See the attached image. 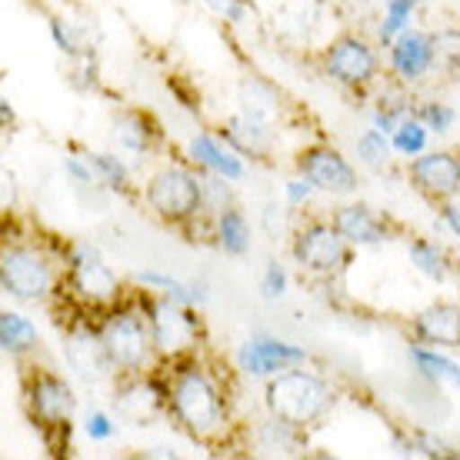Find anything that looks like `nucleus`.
I'll return each mask as SVG.
<instances>
[{"instance_id": "f257e3e1", "label": "nucleus", "mask_w": 460, "mask_h": 460, "mask_svg": "<svg viewBox=\"0 0 460 460\" xmlns=\"http://www.w3.org/2000/svg\"><path fill=\"white\" fill-rule=\"evenodd\" d=\"M331 407V387L307 370H284L267 384V411L277 420H288L294 427H307L321 420Z\"/></svg>"}, {"instance_id": "f03ea898", "label": "nucleus", "mask_w": 460, "mask_h": 460, "mask_svg": "<svg viewBox=\"0 0 460 460\" xmlns=\"http://www.w3.org/2000/svg\"><path fill=\"white\" fill-rule=\"evenodd\" d=\"M171 407L190 434H214L224 420L217 387L210 384V377L200 367L177 370V377L171 384Z\"/></svg>"}, {"instance_id": "7ed1b4c3", "label": "nucleus", "mask_w": 460, "mask_h": 460, "mask_svg": "<svg viewBox=\"0 0 460 460\" xmlns=\"http://www.w3.org/2000/svg\"><path fill=\"white\" fill-rule=\"evenodd\" d=\"M104 344L107 354L114 360V367L120 370H140L147 364L150 344H154V331L150 323L134 311L114 314L111 321L104 323Z\"/></svg>"}, {"instance_id": "20e7f679", "label": "nucleus", "mask_w": 460, "mask_h": 460, "mask_svg": "<svg viewBox=\"0 0 460 460\" xmlns=\"http://www.w3.org/2000/svg\"><path fill=\"white\" fill-rule=\"evenodd\" d=\"M200 184H197V177H190L187 171L181 167H164L161 173H154L147 184V204L161 217L167 220H184L190 214L200 210Z\"/></svg>"}, {"instance_id": "39448f33", "label": "nucleus", "mask_w": 460, "mask_h": 460, "mask_svg": "<svg viewBox=\"0 0 460 460\" xmlns=\"http://www.w3.org/2000/svg\"><path fill=\"white\" fill-rule=\"evenodd\" d=\"M0 284L17 300H40L50 290V267L37 251L11 247L0 257Z\"/></svg>"}, {"instance_id": "423d86ee", "label": "nucleus", "mask_w": 460, "mask_h": 460, "mask_svg": "<svg viewBox=\"0 0 460 460\" xmlns=\"http://www.w3.org/2000/svg\"><path fill=\"white\" fill-rule=\"evenodd\" d=\"M294 257L304 270L314 274H334L347 264V241L344 234L331 224H311L297 234L294 241Z\"/></svg>"}, {"instance_id": "0eeeda50", "label": "nucleus", "mask_w": 460, "mask_h": 460, "mask_svg": "<svg viewBox=\"0 0 460 460\" xmlns=\"http://www.w3.org/2000/svg\"><path fill=\"white\" fill-rule=\"evenodd\" d=\"M150 331H154V344L164 354H184L197 344V321L181 307L177 297L157 300L150 307Z\"/></svg>"}, {"instance_id": "6e6552de", "label": "nucleus", "mask_w": 460, "mask_h": 460, "mask_svg": "<svg viewBox=\"0 0 460 460\" xmlns=\"http://www.w3.org/2000/svg\"><path fill=\"white\" fill-rule=\"evenodd\" d=\"M70 284L91 304H107V300H114L120 294L114 270L101 261V253L87 251V247L74 251V257H70Z\"/></svg>"}, {"instance_id": "1a4fd4ad", "label": "nucleus", "mask_w": 460, "mask_h": 460, "mask_svg": "<svg viewBox=\"0 0 460 460\" xmlns=\"http://www.w3.org/2000/svg\"><path fill=\"white\" fill-rule=\"evenodd\" d=\"M300 171L317 190L327 194H350L357 187L354 167L331 147H311L300 154Z\"/></svg>"}, {"instance_id": "9d476101", "label": "nucleus", "mask_w": 460, "mask_h": 460, "mask_svg": "<svg viewBox=\"0 0 460 460\" xmlns=\"http://www.w3.org/2000/svg\"><path fill=\"white\" fill-rule=\"evenodd\" d=\"M327 70H331V77H337L341 84H367L374 74H377V58H374V50H370L364 40H357V37H341L331 44L327 50Z\"/></svg>"}, {"instance_id": "9b49d317", "label": "nucleus", "mask_w": 460, "mask_h": 460, "mask_svg": "<svg viewBox=\"0 0 460 460\" xmlns=\"http://www.w3.org/2000/svg\"><path fill=\"white\" fill-rule=\"evenodd\" d=\"M237 360H241V370L257 374V377H267V374L288 370V367H294V364H304L307 354H304L300 347L274 341V337H251V341L241 347Z\"/></svg>"}, {"instance_id": "f8f14e48", "label": "nucleus", "mask_w": 460, "mask_h": 460, "mask_svg": "<svg viewBox=\"0 0 460 460\" xmlns=\"http://www.w3.org/2000/svg\"><path fill=\"white\" fill-rule=\"evenodd\" d=\"M411 177L414 184L430 197H454L460 194V161L454 154H444V150H434V154H424L411 164Z\"/></svg>"}, {"instance_id": "ddd939ff", "label": "nucleus", "mask_w": 460, "mask_h": 460, "mask_svg": "<svg viewBox=\"0 0 460 460\" xmlns=\"http://www.w3.org/2000/svg\"><path fill=\"white\" fill-rule=\"evenodd\" d=\"M64 357H67L70 370L84 380H101L114 367V360L107 354L104 334H93V331H74L64 344Z\"/></svg>"}, {"instance_id": "4468645a", "label": "nucleus", "mask_w": 460, "mask_h": 460, "mask_svg": "<svg viewBox=\"0 0 460 460\" xmlns=\"http://www.w3.org/2000/svg\"><path fill=\"white\" fill-rule=\"evenodd\" d=\"M31 411L47 427L67 424L70 411H74V391L54 374H40L31 384Z\"/></svg>"}, {"instance_id": "2eb2a0df", "label": "nucleus", "mask_w": 460, "mask_h": 460, "mask_svg": "<svg viewBox=\"0 0 460 460\" xmlns=\"http://www.w3.org/2000/svg\"><path fill=\"white\" fill-rule=\"evenodd\" d=\"M391 64L407 81L427 74V70L434 67V37L420 34V31H403V34H397L394 37Z\"/></svg>"}, {"instance_id": "dca6fc26", "label": "nucleus", "mask_w": 460, "mask_h": 460, "mask_svg": "<svg viewBox=\"0 0 460 460\" xmlns=\"http://www.w3.org/2000/svg\"><path fill=\"white\" fill-rule=\"evenodd\" d=\"M414 331L424 344L460 347V307L457 304H434L414 321Z\"/></svg>"}, {"instance_id": "f3484780", "label": "nucleus", "mask_w": 460, "mask_h": 460, "mask_svg": "<svg viewBox=\"0 0 460 460\" xmlns=\"http://www.w3.org/2000/svg\"><path fill=\"white\" fill-rule=\"evenodd\" d=\"M334 227L344 234L347 243H357V247H374V243L387 241L384 220H380L370 208H364V204H350V208L337 210Z\"/></svg>"}, {"instance_id": "a211bd4d", "label": "nucleus", "mask_w": 460, "mask_h": 460, "mask_svg": "<svg viewBox=\"0 0 460 460\" xmlns=\"http://www.w3.org/2000/svg\"><path fill=\"white\" fill-rule=\"evenodd\" d=\"M117 403V414L127 417V420H134V424H147L150 417L161 414L164 407V394L147 384V380H134V384H127L120 387L114 397Z\"/></svg>"}, {"instance_id": "6ab92c4d", "label": "nucleus", "mask_w": 460, "mask_h": 460, "mask_svg": "<svg viewBox=\"0 0 460 460\" xmlns=\"http://www.w3.org/2000/svg\"><path fill=\"white\" fill-rule=\"evenodd\" d=\"M224 137H227L237 150L251 154V157L267 154V147H270V130H267V124L257 114L230 117L227 127H224Z\"/></svg>"}, {"instance_id": "aec40b11", "label": "nucleus", "mask_w": 460, "mask_h": 460, "mask_svg": "<svg viewBox=\"0 0 460 460\" xmlns=\"http://www.w3.org/2000/svg\"><path fill=\"white\" fill-rule=\"evenodd\" d=\"M190 154H194L204 167L217 171L220 177H227V181H241L243 177V164L237 161L234 154H227V150L220 147L214 137H208V134H200V137L190 140Z\"/></svg>"}, {"instance_id": "412c9836", "label": "nucleus", "mask_w": 460, "mask_h": 460, "mask_svg": "<svg viewBox=\"0 0 460 460\" xmlns=\"http://www.w3.org/2000/svg\"><path fill=\"white\" fill-rule=\"evenodd\" d=\"M37 344V331L34 323L21 317V314H0V347L7 350V354H23V350H31Z\"/></svg>"}, {"instance_id": "4be33fe9", "label": "nucleus", "mask_w": 460, "mask_h": 460, "mask_svg": "<svg viewBox=\"0 0 460 460\" xmlns=\"http://www.w3.org/2000/svg\"><path fill=\"white\" fill-rule=\"evenodd\" d=\"M217 241H220V247L227 253H234V257L247 253V247H251V227H247L243 214H237V210H220Z\"/></svg>"}, {"instance_id": "5701e85b", "label": "nucleus", "mask_w": 460, "mask_h": 460, "mask_svg": "<svg viewBox=\"0 0 460 460\" xmlns=\"http://www.w3.org/2000/svg\"><path fill=\"white\" fill-rule=\"evenodd\" d=\"M297 430L300 427L274 417L270 424L261 427V450L264 454H294V447H297Z\"/></svg>"}, {"instance_id": "b1692460", "label": "nucleus", "mask_w": 460, "mask_h": 460, "mask_svg": "<svg viewBox=\"0 0 460 460\" xmlns=\"http://www.w3.org/2000/svg\"><path fill=\"white\" fill-rule=\"evenodd\" d=\"M411 357H414V364L424 370L427 377L450 380V384H457V387H460V367L454 364V360L434 354V350H424V347H414V350H411Z\"/></svg>"}, {"instance_id": "393cba45", "label": "nucleus", "mask_w": 460, "mask_h": 460, "mask_svg": "<svg viewBox=\"0 0 460 460\" xmlns=\"http://www.w3.org/2000/svg\"><path fill=\"white\" fill-rule=\"evenodd\" d=\"M417 4H424V0H391V4H387V13H384V23H380V40H384V44H391L394 37L407 31L411 13H414Z\"/></svg>"}, {"instance_id": "a878e982", "label": "nucleus", "mask_w": 460, "mask_h": 460, "mask_svg": "<svg viewBox=\"0 0 460 460\" xmlns=\"http://www.w3.org/2000/svg\"><path fill=\"white\" fill-rule=\"evenodd\" d=\"M427 144V124L424 120H414V117H403L401 124H397V130H394V147L401 150V154H407V157H414V154H420Z\"/></svg>"}, {"instance_id": "bb28decb", "label": "nucleus", "mask_w": 460, "mask_h": 460, "mask_svg": "<svg viewBox=\"0 0 460 460\" xmlns=\"http://www.w3.org/2000/svg\"><path fill=\"white\" fill-rule=\"evenodd\" d=\"M357 157L367 164V167H384V164L391 161V144L384 137V130H367L364 137L357 140Z\"/></svg>"}, {"instance_id": "cd10ccee", "label": "nucleus", "mask_w": 460, "mask_h": 460, "mask_svg": "<svg viewBox=\"0 0 460 460\" xmlns=\"http://www.w3.org/2000/svg\"><path fill=\"white\" fill-rule=\"evenodd\" d=\"M411 261H414L427 277H434V280H444L447 277V264H444V253L434 247V243L427 241H414L411 243Z\"/></svg>"}, {"instance_id": "c85d7f7f", "label": "nucleus", "mask_w": 460, "mask_h": 460, "mask_svg": "<svg viewBox=\"0 0 460 460\" xmlns=\"http://www.w3.org/2000/svg\"><path fill=\"white\" fill-rule=\"evenodd\" d=\"M140 284H150V288H161L167 290V297H177L181 304H194V300H204V294L194 288H187L181 280L173 277H161V274H140Z\"/></svg>"}, {"instance_id": "c756f323", "label": "nucleus", "mask_w": 460, "mask_h": 460, "mask_svg": "<svg viewBox=\"0 0 460 460\" xmlns=\"http://www.w3.org/2000/svg\"><path fill=\"white\" fill-rule=\"evenodd\" d=\"M434 64L447 70L460 67V34L457 31H444V34L434 37Z\"/></svg>"}, {"instance_id": "7c9ffc66", "label": "nucleus", "mask_w": 460, "mask_h": 460, "mask_svg": "<svg viewBox=\"0 0 460 460\" xmlns=\"http://www.w3.org/2000/svg\"><path fill=\"white\" fill-rule=\"evenodd\" d=\"M117 137H120L124 147L144 150L147 147V127H144L140 117H120V120H117Z\"/></svg>"}, {"instance_id": "2f4dec72", "label": "nucleus", "mask_w": 460, "mask_h": 460, "mask_svg": "<svg viewBox=\"0 0 460 460\" xmlns=\"http://www.w3.org/2000/svg\"><path fill=\"white\" fill-rule=\"evenodd\" d=\"M403 454H414V457H450V450L440 440L427 438V434H414L403 444Z\"/></svg>"}, {"instance_id": "473e14b6", "label": "nucleus", "mask_w": 460, "mask_h": 460, "mask_svg": "<svg viewBox=\"0 0 460 460\" xmlns=\"http://www.w3.org/2000/svg\"><path fill=\"white\" fill-rule=\"evenodd\" d=\"M93 167H97V173H104L111 187H124L127 184L124 164L117 161L114 154H93Z\"/></svg>"}, {"instance_id": "72a5a7b5", "label": "nucleus", "mask_w": 460, "mask_h": 460, "mask_svg": "<svg viewBox=\"0 0 460 460\" xmlns=\"http://www.w3.org/2000/svg\"><path fill=\"white\" fill-rule=\"evenodd\" d=\"M420 120L427 124V130L444 134V130H450V124H454V111L444 104H427L424 111H420Z\"/></svg>"}, {"instance_id": "f704fd0d", "label": "nucleus", "mask_w": 460, "mask_h": 460, "mask_svg": "<svg viewBox=\"0 0 460 460\" xmlns=\"http://www.w3.org/2000/svg\"><path fill=\"white\" fill-rule=\"evenodd\" d=\"M84 430H87V438H91V440H111V438H114V424H111V417L101 414V411L87 414V424H84Z\"/></svg>"}, {"instance_id": "c9c22d12", "label": "nucleus", "mask_w": 460, "mask_h": 460, "mask_svg": "<svg viewBox=\"0 0 460 460\" xmlns=\"http://www.w3.org/2000/svg\"><path fill=\"white\" fill-rule=\"evenodd\" d=\"M204 4H208L210 11H217L220 17H227V21H243V0H204Z\"/></svg>"}, {"instance_id": "e433bc0d", "label": "nucleus", "mask_w": 460, "mask_h": 460, "mask_svg": "<svg viewBox=\"0 0 460 460\" xmlns=\"http://www.w3.org/2000/svg\"><path fill=\"white\" fill-rule=\"evenodd\" d=\"M284 288H288V274H284L277 264H270L267 267V274H264V294L267 297H280Z\"/></svg>"}, {"instance_id": "4c0bfd02", "label": "nucleus", "mask_w": 460, "mask_h": 460, "mask_svg": "<svg viewBox=\"0 0 460 460\" xmlns=\"http://www.w3.org/2000/svg\"><path fill=\"white\" fill-rule=\"evenodd\" d=\"M50 34H54V40H58V47L64 50V54H77V50H81L77 40H74V34H70V27L64 21L50 23Z\"/></svg>"}, {"instance_id": "58836bf2", "label": "nucleus", "mask_w": 460, "mask_h": 460, "mask_svg": "<svg viewBox=\"0 0 460 460\" xmlns=\"http://www.w3.org/2000/svg\"><path fill=\"white\" fill-rule=\"evenodd\" d=\"M311 181L304 177V181H290L288 184V197H290V204H300V200H307L311 197Z\"/></svg>"}, {"instance_id": "ea45409f", "label": "nucleus", "mask_w": 460, "mask_h": 460, "mask_svg": "<svg viewBox=\"0 0 460 460\" xmlns=\"http://www.w3.org/2000/svg\"><path fill=\"white\" fill-rule=\"evenodd\" d=\"M64 167H67L70 177H77L81 184H93V171H91V167H84L77 157H67V164H64Z\"/></svg>"}, {"instance_id": "a19ab883", "label": "nucleus", "mask_w": 460, "mask_h": 460, "mask_svg": "<svg viewBox=\"0 0 460 460\" xmlns=\"http://www.w3.org/2000/svg\"><path fill=\"white\" fill-rule=\"evenodd\" d=\"M444 220H447V227L460 237V208H457V204H450V208H444Z\"/></svg>"}]
</instances>
